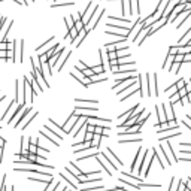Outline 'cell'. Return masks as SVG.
I'll return each instance as SVG.
<instances>
[{"instance_id": "cell-1", "label": "cell", "mask_w": 191, "mask_h": 191, "mask_svg": "<svg viewBox=\"0 0 191 191\" xmlns=\"http://www.w3.org/2000/svg\"><path fill=\"white\" fill-rule=\"evenodd\" d=\"M161 151L164 154V158L167 161V166H172L173 163H178V157L175 155V152L172 149V145L169 143V141H161Z\"/></svg>"}, {"instance_id": "cell-2", "label": "cell", "mask_w": 191, "mask_h": 191, "mask_svg": "<svg viewBox=\"0 0 191 191\" xmlns=\"http://www.w3.org/2000/svg\"><path fill=\"white\" fill-rule=\"evenodd\" d=\"M41 136H43V137H46L48 141L51 142V143H54L55 146H58L60 145V141H61V137L60 136H57L52 130L49 129L48 125H43V130L41 132Z\"/></svg>"}, {"instance_id": "cell-3", "label": "cell", "mask_w": 191, "mask_h": 191, "mask_svg": "<svg viewBox=\"0 0 191 191\" xmlns=\"http://www.w3.org/2000/svg\"><path fill=\"white\" fill-rule=\"evenodd\" d=\"M79 115H81V113H79L78 111H73V112H72V115L69 117V120L66 121V124H64V125H63V127H61V129H63V130H64V133H66V134H69V133H70V130L73 129V125H75V122H76V121H78V118H79Z\"/></svg>"}, {"instance_id": "cell-4", "label": "cell", "mask_w": 191, "mask_h": 191, "mask_svg": "<svg viewBox=\"0 0 191 191\" xmlns=\"http://www.w3.org/2000/svg\"><path fill=\"white\" fill-rule=\"evenodd\" d=\"M18 43H20L18 48H15L14 43V58H17L20 63H24V41H20Z\"/></svg>"}, {"instance_id": "cell-5", "label": "cell", "mask_w": 191, "mask_h": 191, "mask_svg": "<svg viewBox=\"0 0 191 191\" xmlns=\"http://www.w3.org/2000/svg\"><path fill=\"white\" fill-rule=\"evenodd\" d=\"M70 75H72V78L78 79V81H79V84H82L84 87H88V85H90V79L85 78V76L81 73V70H79V69H75V72H70Z\"/></svg>"}, {"instance_id": "cell-6", "label": "cell", "mask_w": 191, "mask_h": 191, "mask_svg": "<svg viewBox=\"0 0 191 191\" xmlns=\"http://www.w3.org/2000/svg\"><path fill=\"white\" fill-rule=\"evenodd\" d=\"M87 124V118L84 117V115H79V118H78V121L75 122V125H73V137H76L78 136V133H79V130L82 129V127ZM72 130H70V133H72Z\"/></svg>"}, {"instance_id": "cell-7", "label": "cell", "mask_w": 191, "mask_h": 191, "mask_svg": "<svg viewBox=\"0 0 191 191\" xmlns=\"http://www.w3.org/2000/svg\"><path fill=\"white\" fill-rule=\"evenodd\" d=\"M166 3H167V0H160V2H158V5H157V8H155V12L152 14V18H154L155 21L161 20L163 10H164V6H166Z\"/></svg>"}, {"instance_id": "cell-8", "label": "cell", "mask_w": 191, "mask_h": 191, "mask_svg": "<svg viewBox=\"0 0 191 191\" xmlns=\"http://www.w3.org/2000/svg\"><path fill=\"white\" fill-rule=\"evenodd\" d=\"M141 133V125H132L129 129H125V132H118V136H132V134H139Z\"/></svg>"}, {"instance_id": "cell-9", "label": "cell", "mask_w": 191, "mask_h": 191, "mask_svg": "<svg viewBox=\"0 0 191 191\" xmlns=\"http://www.w3.org/2000/svg\"><path fill=\"white\" fill-rule=\"evenodd\" d=\"M46 125H48L49 129L52 130V132H54L57 136H60L61 139H63V134H66V133H64V130H63L61 127H58V125L54 122V120H48V124H46Z\"/></svg>"}, {"instance_id": "cell-10", "label": "cell", "mask_w": 191, "mask_h": 191, "mask_svg": "<svg viewBox=\"0 0 191 191\" xmlns=\"http://www.w3.org/2000/svg\"><path fill=\"white\" fill-rule=\"evenodd\" d=\"M99 54H100V58H101V67H103V70L105 72H108V70H111V67H109V58H108V54L105 52V49H99Z\"/></svg>"}, {"instance_id": "cell-11", "label": "cell", "mask_w": 191, "mask_h": 191, "mask_svg": "<svg viewBox=\"0 0 191 191\" xmlns=\"http://www.w3.org/2000/svg\"><path fill=\"white\" fill-rule=\"evenodd\" d=\"M105 154L109 157V160H111V161H113V163H115L117 166H120V167L122 166V161L120 160V157H118V155H115V154H113V151H112L111 148H106V152H105Z\"/></svg>"}, {"instance_id": "cell-12", "label": "cell", "mask_w": 191, "mask_h": 191, "mask_svg": "<svg viewBox=\"0 0 191 191\" xmlns=\"http://www.w3.org/2000/svg\"><path fill=\"white\" fill-rule=\"evenodd\" d=\"M33 111V108L31 106H27V108H25L24 109V112L22 113H20V115H18V118H17V121H15V124H14V127H15V129H18V127H20V124L25 120V115H27V113L29 112H31Z\"/></svg>"}, {"instance_id": "cell-13", "label": "cell", "mask_w": 191, "mask_h": 191, "mask_svg": "<svg viewBox=\"0 0 191 191\" xmlns=\"http://www.w3.org/2000/svg\"><path fill=\"white\" fill-rule=\"evenodd\" d=\"M148 155H149V149L143 151L142 158H139V160H141V161H139V166H136V169H137V173H139V175H142V173H143V164H145V161H146Z\"/></svg>"}, {"instance_id": "cell-14", "label": "cell", "mask_w": 191, "mask_h": 191, "mask_svg": "<svg viewBox=\"0 0 191 191\" xmlns=\"http://www.w3.org/2000/svg\"><path fill=\"white\" fill-rule=\"evenodd\" d=\"M129 64H134V60H132L130 55L117 58V66H129Z\"/></svg>"}, {"instance_id": "cell-15", "label": "cell", "mask_w": 191, "mask_h": 191, "mask_svg": "<svg viewBox=\"0 0 191 191\" xmlns=\"http://www.w3.org/2000/svg\"><path fill=\"white\" fill-rule=\"evenodd\" d=\"M137 108H141V105H134L133 108H130L129 111H127L125 113H122V115H120V120H127V118H129V117H132V115H134V113H136V111H137ZM121 121V122H122Z\"/></svg>"}, {"instance_id": "cell-16", "label": "cell", "mask_w": 191, "mask_h": 191, "mask_svg": "<svg viewBox=\"0 0 191 191\" xmlns=\"http://www.w3.org/2000/svg\"><path fill=\"white\" fill-rule=\"evenodd\" d=\"M190 34H191V29H188L185 31V34L179 37V46H182V45H191V42H190V37L191 36Z\"/></svg>"}, {"instance_id": "cell-17", "label": "cell", "mask_w": 191, "mask_h": 191, "mask_svg": "<svg viewBox=\"0 0 191 191\" xmlns=\"http://www.w3.org/2000/svg\"><path fill=\"white\" fill-rule=\"evenodd\" d=\"M118 181H120V184H122L124 187L130 188V190H133V191H139V190H141V188H139V185H137V184L129 182V181H125V179H121V178H118Z\"/></svg>"}, {"instance_id": "cell-18", "label": "cell", "mask_w": 191, "mask_h": 191, "mask_svg": "<svg viewBox=\"0 0 191 191\" xmlns=\"http://www.w3.org/2000/svg\"><path fill=\"white\" fill-rule=\"evenodd\" d=\"M66 170H69V172H70L72 175H75V176H81V175L84 173L82 170H79L78 167L75 166V163H69V166L66 167Z\"/></svg>"}, {"instance_id": "cell-19", "label": "cell", "mask_w": 191, "mask_h": 191, "mask_svg": "<svg viewBox=\"0 0 191 191\" xmlns=\"http://www.w3.org/2000/svg\"><path fill=\"white\" fill-rule=\"evenodd\" d=\"M36 117H37V112H33V111H31V115H30L29 118H25V121H22V122L20 124V127H22V129H25V127H27V125H29V124H30V122H31V121H33V120H34Z\"/></svg>"}, {"instance_id": "cell-20", "label": "cell", "mask_w": 191, "mask_h": 191, "mask_svg": "<svg viewBox=\"0 0 191 191\" xmlns=\"http://www.w3.org/2000/svg\"><path fill=\"white\" fill-rule=\"evenodd\" d=\"M101 134H93V139H91V146H94V148H97L99 149V146H100V141H101Z\"/></svg>"}, {"instance_id": "cell-21", "label": "cell", "mask_w": 191, "mask_h": 191, "mask_svg": "<svg viewBox=\"0 0 191 191\" xmlns=\"http://www.w3.org/2000/svg\"><path fill=\"white\" fill-rule=\"evenodd\" d=\"M15 106H17V101H15V100H12V101H10V103H9V106L6 108V112L3 113V117H2V120H6V118H8V115H9V113H10V111H12V109H14Z\"/></svg>"}, {"instance_id": "cell-22", "label": "cell", "mask_w": 191, "mask_h": 191, "mask_svg": "<svg viewBox=\"0 0 191 191\" xmlns=\"http://www.w3.org/2000/svg\"><path fill=\"white\" fill-rule=\"evenodd\" d=\"M141 154H142V148H139V149H137V154L134 155V160H133V163H132V167H130V169H132V172L136 169L137 163H139V158H141Z\"/></svg>"}, {"instance_id": "cell-23", "label": "cell", "mask_w": 191, "mask_h": 191, "mask_svg": "<svg viewBox=\"0 0 191 191\" xmlns=\"http://www.w3.org/2000/svg\"><path fill=\"white\" fill-rule=\"evenodd\" d=\"M15 172H30V173H37V170L34 166L33 167H15Z\"/></svg>"}, {"instance_id": "cell-24", "label": "cell", "mask_w": 191, "mask_h": 191, "mask_svg": "<svg viewBox=\"0 0 191 191\" xmlns=\"http://www.w3.org/2000/svg\"><path fill=\"white\" fill-rule=\"evenodd\" d=\"M142 141V137H134V139H120V143H137V142H141Z\"/></svg>"}, {"instance_id": "cell-25", "label": "cell", "mask_w": 191, "mask_h": 191, "mask_svg": "<svg viewBox=\"0 0 191 191\" xmlns=\"http://www.w3.org/2000/svg\"><path fill=\"white\" fill-rule=\"evenodd\" d=\"M122 176H124V178H129V179H132V181H134L137 185H139V184H142V179H141V178L133 176L132 173H125V172H124V173H122Z\"/></svg>"}, {"instance_id": "cell-26", "label": "cell", "mask_w": 191, "mask_h": 191, "mask_svg": "<svg viewBox=\"0 0 191 191\" xmlns=\"http://www.w3.org/2000/svg\"><path fill=\"white\" fill-rule=\"evenodd\" d=\"M69 5H73V0H64V2H55L52 5V8H58V6H69Z\"/></svg>"}, {"instance_id": "cell-27", "label": "cell", "mask_w": 191, "mask_h": 191, "mask_svg": "<svg viewBox=\"0 0 191 191\" xmlns=\"http://www.w3.org/2000/svg\"><path fill=\"white\" fill-rule=\"evenodd\" d=\"M90 69H91V72H93L96 76H97V75H100V73H105L103 67H101L100 64H99V66H93V67H90Z\"/></svg>"}, {"instance_id": "cell-28", "label": "cell", "mask_w": 191, "mask_h": 191, "mask_svg": "<svg viewBox=\"0 0 191 191\" xmlns=\"http://www.w3.org/2000/svg\"><path fill=\"white\" fill-rule=\"evenodd\" d=\"M172 63H173V57L172 55H166V60H164V63H163V69H166L167 66L170 67Z\"/></svg>"}, {"instance_id": "cell-29", "label": "cell", "mask_w": 191, "mask_h": 191, "mask_svg": "<svg viewBox=\"0 0 191 191\" xmlns=\"http://www.w3.org/2000/svg\"><path fill=\"white\" fill-rule=\"evenodd\" d=\"M73 29H75L76 31H81V30L84 29V22H82L81 20H78V21H75V24H73Z\"/></svg>"}, {"instance_id": "cell-30", "label": "cell", "mask_w": 191, "mask_h": 191, "mask_svg": "<svg viewBox=\"0 0 191 191\" xmlns=\"http://www.w3.org/2000/svg\"><path fill=\"white\" fill-rule=\"evenodd\" d=\"M64 21H66V24H67V31H69L70 29H73V24H75V20H73L72 17H67V18H66Z\"/></svg>"}, {"instance_id": "cell-31", "label": "cell", "mask_w": 191, "mask_h": 191, "mask_svg": "<svg viewBox=\"0 0 191 191\" xmlns=\"http://www.w3.org/2000/svg\"><path fill=\"white\" fill-rule=\"evenodd\" d=\"M70 55H72V51H69V52L66 54V57H64V60H63V61L60 63V66H58V72H60V70L63 69V66H64V64H66V61L69 60V57H70Z\"/></svg>"}, {"instance_id": "cell-32", "label": "cell", "mask_w": 191, "mask_h": 191, "mask_svg": "<svg viewBox=\"0 0 191 191\" xmlns=\"http://www.w3.org/2000/svg\"><path fill=\"white\" fill-rule=\"evenodd\" d=\"M185 82H187V81H185L184 78H181L179 81H178V82L175 84V87H176V90H178V91H179V90H181V88H184V85H185Z\"/></svg>"}, {"instance_id": "cell-33", "label": "cell", "mask_w": 191, "mask_h": 191, "mask_svg": "<svg viewBox=\"0 0 191 191\" xmlns=\"http://www.w3.org/2000/svg\"><path fill=\"white\" fill-rule=\"evenodd\" d=\"M178 54V46H170L169 49H167V55H176Z\"/></svg>"}, {"instance_id": "cell-34", "label": "cell", "mask_w": 191, "mask_h": 191, "mask_svg": "<svg viewBox=\"0 0 191 191\" xmlns=\"http://www.w3.org/2000/svg\"><path fill=\"white\" fill-rule=\"evenodd\" d=\"M96 190H103V185L99 184L97 187H88V188H84V190H81V191H96Z\"/></svg>"}, {"instance_id": "cell-35", "label": "cell", "mask_w": 191, "mask_h": 191, "mask_svg": "<svg viewBox=\"0 0 191 191\" xmlns=\"http://www.w3.org/2000/svg\"><path fill=\"white\" fill-rule=\"evenodd\" d=\"M111 21H118V22H124V24H129V20H124V18H115V17H109Z\"/></svg>"}, {"instance_id": "cell-36", "label": "cell", "mask_w": 191, "mask_h": 191, "mask_svg": "<svg viewBox=\"0 0 191 191\" xmlns=\"http://www.w3.org/2000/svg\"><path fill=\"white\" fill-rule=\"evenodd\" d=\"M84 134H85V139H84V141H87V142H90L91 139H93V133H90V132H85Z\"/></svg>"}, {"instance_id": "cell-37", "label": "cell", "mask_w": 191, "mask_h": 191, "mask_svg": "<svg viewBox=\"0 0 191 191\" xmlns=\"http://www.w3.org/2000/svg\"><path fill=\"white\" fill-rule=\"evenodd\" d=\"M191 61V54H184V58H182V63H190Z\"/></svg>"}, {"instance_id": "cell-38", "label": "cell", "mask_w": 191, "mask_h": 191, "mask_svg": "<svg viewBox=\"0 0 191 191\" xmlns=\"http://www.w3.org/2000/svg\"><path fill=\"white\" fill-rule=\"evenodd\" d=\"M184 190H185V182L179 181V184H178V187H176V191H184Z\"/></svg>"}, {"instance_id": "cell-39", "label": "cell", "mask_w": 191, "mask_h": 191, "mask_svg": "<svg viewBox=\"0 0 191 191\" xmlns=\"http://www.w3.org/2000/svg\"><path fill=\"white\" fill-rule=\"evenodd\" d=\"M108 58H109V60H115V58H117V52H115V51H111V52H108Z\"/></svg>"}, {"instance_id": "cell-40", "label": "cell", "mask_w": 191, "mask_h": 191, "mask_svg": "<svg viewBox=\"0 0 191 191\" xmlns=\"http://www.w3.org/2000/svg\"><path fill=\"white\" fill-rule=\"evenodd\" d=\"M175 182H176V178H172V179H170V185H169V191H172L175 188Z\"/></svg>"}, {"instance_id": "cell-41", "label": "cell", "mask_w": 191, "mask_h": 191, "mask_svg": "<svg viewBox=\"0 0 191 191\" xmlns=\"http://www.w3.org/2000/svg\"><path fill=\"white\" fill-rule=\"evenodd\" d=\"M5 22H6V18H5V17H0V31L3 30V25H5Z\"/></svg>"}, {"instance_id": "cell-42", "label": "cell", "mask_w": 191, "mask_h": 191, "mask_svg": "<svg viewBox=\"0 0 191 191\" xmlns=\"http://www.w3.org/2000/svg\"><path fill=\"white\" fill-rule=\"evenodd\" d=\"M134 5H136V12L139 14V12H141V5H139V0H134Z\"/></svg>"}, {"instance_id": "cell-43", "label": "cell", "mask_w": 191, "mask_h": 191, "mask_svg": "<svg viewBox=\"0 0 191 191\" xmlns=\"http://www.w3.org/2000/svg\"><path fill=\"white\" fill-rule=\"evenodd\" d=\"M2 49H6V42H0V51Z\"/></svg>"}, {"instance_id": "cell-44", "label": "cell", "mask_w": 191, "mask_h": 191, "mask_svg": "<svg viewBox=\"0 0 191 191\" xmlns=\"http://www.w3.org/2000/svg\"><path fill=\"white\" fill-rule=\"evenodd\" d=\"M139 191H143V190H139Z\"/></svg>"}]
</instances>
